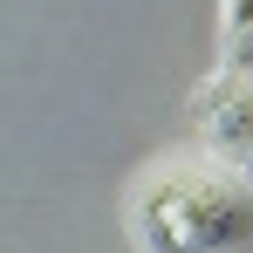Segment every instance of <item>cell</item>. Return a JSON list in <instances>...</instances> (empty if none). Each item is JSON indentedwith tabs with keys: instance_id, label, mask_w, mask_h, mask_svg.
<instances>
[{
	"instance_id": "obj_1",
	"label": "cell",
	"mask_w": 253,
	"mask_h": 253,
	"mask_svg": "<svg viewBox=\"0 0 253 253\" xmlns=\"http://www.w3.org/2000/svg\"><path fill=\"white\" fill-rule=\"evenodd\" d=\"M137 253H253V171L240 158H165L130 185Z\"/></svg>"
},
{
	"instance_id": "obj_2",
	"label": "cell",
	"mask_w": 253,
	"mask_h": 253,
	"mask_svg": "<svg viewBox=\"0 0 253 253\" xmlns=\"http://www.w3.org/2000/svg\"><path fill=\"white\" fill-rule=\"evenodd\" d=\"M199 117H206V144L212 151L247 165V151H253V83H233L212 110H199Z\"/></svg>"
},
{
	"instance_id": "obj_3",
	"label": "cell",
	"mask_w": 253,
	"mask_h": 253,
	"mask_svg": "<svg viewBox=\"0 0 253 253\" xmlns=\"http://www.w3.org/2000/svg\"><path fill=\"white\" fill-rule=\"evenodd\" d=\"M219 76H233V83H253V28L226 35V62H219Z\"/></svg>"
},
{
	"instance_id": "obj_4",
	"label": "cell",
	"mask_w": 253,
	"mask_h": 253,
	"mask_svg": "<svg viewBox=\"0 0 253 253\" xmlns=\"http://www.w3.org/2000/svg\"><path fill=\"white\" fill-rule=\"evenodd\" d=\"M219 28H226V35L253 28V0H219Z\"/></svg>"
},
{
	"instance_id": "obj_5",
	"label": "cell",
	"mask_w": 253,
	"mask_h": 253,
	"mask_svg": "<svg viewBox=\"0 0 253 253\" xmlns=\"http://www.w3.org/2000/svg\"><path fill=\"white\" fill-rule=\"evenodd\" d=\"M247 171H253V151H247Z\"/></svg>"
}]
</instances>
